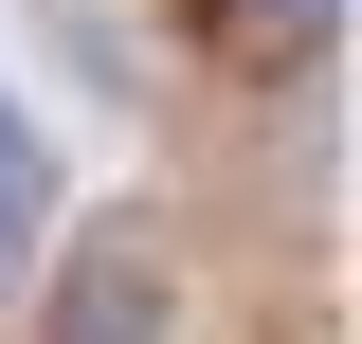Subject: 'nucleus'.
I'll return each mask as SVG.
<instances>
[{
	"label": "nucleus",
	"instance_id": "obj_1",
	"mask_svg": "<svg viewBox=\"0 0 362 344\" xmlns=\"http://www.w3.org/2000/svg\"><path fill=\"white\" fill-rule=\"evenodd\" d=\"M54 344H163V290H145V254H127V236H90L73 308H54Z\"/></svg>",
	"mask_w": 362,
	"mask_h": 344
},
{
	"label": "nucleus",
	"instance_id": "obj_2",
	"mask_svg": "<svg viewBox=\"0 0 362 344\" xmlns=\"http://www.w3.org/2000/svg\"><path fill=\"white\" fill-rule=\"evenodd\" d=\"M326 18H344V0H199V37H218L235 73H308V55H326Z\"/></svg>",
	"mask_w": 362,
	"mask_h": 344
},
{
	"label": "nucleus",
	"instance_id": "obj_3",
	"mask_svg": "<svg viewBox=\"0 0 362 344\" xmlns=\"http://www.w3.org/2000/svg\"><path fill=\"white\" fill-rule=\"evenodd\" d=\"M37 200H54V181H37V127H18V91H0V272H18V236H37Z\"/></svg>",
	"mask_w": 362,
	"mask_h": 344
}]
</instances>
